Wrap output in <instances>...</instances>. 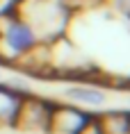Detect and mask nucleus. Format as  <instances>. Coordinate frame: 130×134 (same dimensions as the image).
<instances>
[{
  "mask_svg": "<svg viewBox=\"0 0 130 134\" xmlns=\"http://www.w3.org/2000/svg\"><path fill=\"white\" fill-rule=\"evenodd\" d=\"M39 43H55L62 39L71 12L62 0H18L12 7Z\"/></svg>",
  "mask_w": 130,
  "mask_h": 134,
  "instance_id": "f257e3e1",
  "label": "nucleus"
},
{
  "mask_svg": "<svg viewBox=\"0 0 130 134\" xmlns=\"http://www.w3.org/2000/svg\"><path fill=\"white\" fill-rule=\"evenodd\" d=\"M50 111H53V105L48 100L34 98V96H23L14 125L21 130H28V132H48Z\"/></svg>",
  "mask_w": 130,
  "mask_h": 134,
  "instance_id": "f03ea898",
  "label": "nucleus"
},
{
  "mask_svg": "<svg viewBox=\"0 0 130 134\" xmlns=\"http://www.w3.org/2000/svg\"><path fill=\"white\" fill-rule=\"evenodd\" d=\"M91 120L89 114H85L78 107L71 105H59L53 107L50 111V120H48V132L53 134H80L87 127V123Z\"/></svg>",
  "mask_w": 130,
  "mask_h": 134,
  "instance_id": "7ed1b4c3",
  "label": "nucleus"
},
{
  "mask_svg": "<svg viewBox=\"0 0 130 134\" xmlns=\"http://www.w3.org/2000/svg\"><path fill=\"white\" fill-rule=\"evenodd\" d=\"M21 93H16L14 89L0 86V125H14L16 111L21 105Z\"/></svg>",
  "mask_w": 130,
  "mask_h": 134,
  "instance_id": "20e7f679",
  "label": "nucleus"
},
{
  "mask_svg": "<svg viewBox=\"0 0 130 134\" xmlns=\"http://www.w3.org/2000/svg\"><path fill=\"white\" fill-rule=\"evenodd\" d=\"M66 96H69L73 102H80V105H85V107H98L103 100H105L103 91L98 89V86H94V84L73 86V89H69V91H66Z\"/></svg>",
  "mask_w": 130,
  "mask_h": 134,
  "instance_id": "39448f33",
  "label": "nucleus"
},
{
  "mask_svg": "<svg viewBox=\"0 0 130 134\" xmlns=\"http://www.w3.org/2000/svg\"><path fill=\"white\" fill-rule=\"evenodd\" d=\"M98 127L103 134H130V114L112 111L98 118Z\"/></svg>",
  "mask_w": 130,
  "mask_h": 134,
  "instance_id": "423d86ee",
  "label": "nucleus"
},
{
  "mask_svg": "<svg viewBox=\"0 0 130 134\" xmlns=\"http://www.w3.org/2000/svg\"><path fill=\"white\" fill-rule=\"evenodd\" d=\"M114 2L116 9H121V12H126V14H130V0H112Z\"/></svg>",
  "mask_w": 130,
  "mask_h": 134,
  "instance_id": "0eeeda50",
  "label": "nucleus"
}]
</instances>
